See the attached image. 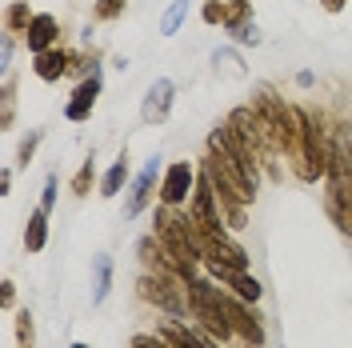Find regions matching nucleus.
Returning <instances> with one entry per match:
<instances>
[{"label": "nucleus", "instance_id": "obj_1", "mask_svg": "<svg viewBox=\"0 0 352 348\" xmlns=\"http://www.w3.org/2000/svg\"><path fill=\"white\" fill-rule=\"evenodd\" d=\"M156 240L164 244V252H168L173 268H176V264H197V261H204V240L197 237V228H192L184 217H176L168 204L156 213Z\"/></svg>", "mask_w": 352, "mask_h": 348}, {"label": "nucleus", "instance_id": "obj_2", "mask_svg": "<svg viewBox=\"0 0 352 348\" xmlns=\"http://www.w3.org/2000/svg\"><path fill=\"white\" fill-rule=\"evenodd\" d=\"M208 149L224 156V164H228V168H232V173L241 176L252 193H256V180H261V173H256V149H248L228 120L212 129V136H208Z\"/></svg>", "mask_w": 352, "mask_h": 348}, {"label": "nucleus", "instance_id": "obj_3", "mask_svg": "<svg viewBox=\"0 0 352 348\" xmlns=\"http://www.w3.org/2000/svg\"><path fill=\"white\" fill-rule=\"evenodd\" d=\"M188 305H192V316L204 320V328L217 336V340H228L232 336V325H228V312H224V292L212 288L208 281H188Z\"/></svg>", "mask_w": 352, "mask_h": 348}, {"label": "nucleus", "instance_id": "obj_4", "mask_svg": "<svg viewBox=\"0 0 352 348\" xmlns=\"http://www.w3.org/2000/svg\"><path fill=\"white\" fill-rule=\"evenodd\" d=\"M296 124H300V176L305 180H316V176H324L329 173V153H332V144H324V132H320V120L316 116H308V112L296 109Z\"/></svg>", "mask_w": 352, "mask_h": 348}, {"label": "nucleus", "instance_id": "obj_5", "mask_svg": "<svg viewBox=\"0 0 352 348\" xmlns=\"http://www.w3.org/2000/svg\"><path fill=\"white\" fill-rule=\"evenodd\" d=\"M192 224L200 228L204 240H228L224 224H220V200H217V188H212L208 173H200L197 193H192Z\"/></svg>", "mask_w": 352, "mask_h": 348}, {"label": "nucleus", "instance_id": "obj_6", "mask_svg": "<svg viewBox=\"0 0 352 348\" xmlns=\"http://www.w3.org/2000/svg\"><path fill=\"white\" fill-rule=\"evenodd\" d=\"M140 296H144L148 305L164 308V312H173V316H184V312H188L184 296H180V288H176L173 276H164V272H156V276H144V281H140Z\"/></svg>", "mask_w": 352, "mask_h": 348}, {"label": "nucleus", "instance_id": "obj_7", "mask_svg": "<svg viewBox=\"0 0 352 348\" xmlns=\"http://www.w3.org/2000/svg\"><path fill=\"white\" fill-rule=\"evenodd\" d=\"M192 188H197V173H192V164H184V160H180V164H168L164 176H160V200H164L168 208H180Z\"/></svg>", "mask_w": 352, "mask_h": 348}, {"label": "nucleus", "instance_id": "obj_8", "mask_svg": "<svg viewBox=\"0 0 352 348\" xmlns=\"http://www.w3.org/2000/svg\"><path fill=\"white\" fill-rule=\"evenodd\" d=\"M224 312H228L232 332H241L248 345H264V325H261V316L248 308V301H232V296H224Z\"/></svg>", "mask_w": 352, "mask_h": 348}, {"label": "nucleus", "instance_id": "obj_9", "mask_svg": "<svg viewBox=\"0 0 352 348\" xmlns=\"http://www.w3.org/2000/svg\"><path fill=\"white\" fill-rule=\"evenodd\" d=\"M156 180H160V156H153V160L140 168V176L132 180V193H129V200H124V217H140V213H144V204L153 200Z\"/></svg>", "mask_w": 352, "mask_h": 348}, {"label": "nucleus", "instance_id": "obj_10", "mask_svg": "<svg viewBox=\"0 0 352 348\" xmlns=\"http://www.w3.org/2000/svg\"><path fill=\"white\" fill-rule=\"evenodd\" d=\"M173 80L168 76H160V80H153V88L144 92V105H140V120L144 124H160L164 116H168V109H173Z\"/></svg>", "mask_w": 352, "mask_h": 348}, {"label": "nucleus", "instance_id": "obj_11", "mask_svg": "<svg viewBox=\"0 0 352 348\" xmlns=\"http://www.w3.org/2000/svg\"><path fill=\"white\" fill-rule=\"evenodd\" d=\"M96 96H100V68H92L85 80L76 85V92H72V100H68V109H65V116L68 120H88V112H92V105H96Z\"/></svg>", "mask_w": 352, "mask_h": 348}, {"label": "nucleus", "instance_id": "obj_12", "mask_svg": "<svg viewBox=\"0 0 352 348\" xmlns=\"http://www.w3.org/2000/svg\"><path fill=\"white\" fill-rule=\"evenodd\" d=\"M228 124H232L236 136H241L248 149H256V153H261L264 144H272L268 132H264V124H261V116H256V109H236L232 116H228Z\"/></svg>", "mask_w": 352, "mask_h": 348}, {"label": "nucleus", "instance_id": "obj_13", "mask_svg": "<svg viewBox=\"0 0 352 348\" xmlns=\"http://www.w3.org/2000/svg\"><path fill=\"white\" fill-rule=\"evenodd\" d=\"M24 41H28V52H32V56L56 48V17H48V12L32 17V24L24 28Z\"/></svg>", "mask_w": 352, "mask_h": 348}, {"label": "nucleus", "instance_id": "obj_14", "mask_svg": "<svg viewBox=\"0 0 352 348\" xmlns=\"http://www.w3.org/2000/svg\"><path fill=\"white\" fill-rule=\"evenodd\" d=\"M68 65H72V56H68L65 48H48V52L36 56V76L41 80H60L68 72Z\"/></svg>", "mask_w": 352, "mask_h": 348}, {"label": "nucleus", "instance_id": "obj_15", "mask_svg": "<svg viewBox=\"0 0 352 348\" xmlns=\"http://www.w3.org/2000/svg\"><path fill=\"white\" fill-rule=\"evenodd\" d=\"M44 240H48V213L36 208V213L28 217V228H24V248H28V252H41Z\"/></svg>", "mask_w": 352, "mask_h": 348}, {"label": "nucleus", "instance_id": "obj_16", "mask_svg": "<svg viewBox=\"0 0 352 348\" xmlns=\"http://www.w3.org/2000/svg\"><path fill=\"white\" fill-rule=\"evenodd\" d=\"M92 268H96V288H92V305H104L109 301V288H112V257H96L92 261Z\"/></svg>", "mask_w": 352, "mask_h": 348}, {"label": "nucleus", "instance_id": "obj_17", "mask_svg": "<svg viewBox=\"0 0 352 348\" xmlns=\"http://www.w3.org/2000/svg\"><path fill=\"white\" fill-rule=\"evenodd\" d=\"M124 180H129V160L120 156L109 173H104V180H100V196H116L120 188H124Z\"/></svg>", "mask_w": 352, "mask_h": 348}, {"label": "nucleus", "instance_id": "obj_18", "mask_svg": "<svg viewBox=\"0 0 352 348\" xmlns=\"http://www.w3.org/2000/svg\"><path fill=\"white\" fill-rule=\"evenodd\" d=\"M184 17H188V0H173V8H168V12H164V21H160V32H164V36H173Z\"/></svg>", "mask_w": 352, "mask_h": 348}, {"label": "nucleus", "instance_id": "obj_19", "mask_svg": "<svg viewBox=\"0 0 352 348\" xmlns=\"http://www.w3.org/2000/svg\"><path fill=\"white\" fill-rule=\"evenodd\" d=\"M124 12V0H96V21H116Z\"/></svg>", "mask_w": 352, "mask_h": 348}, {"label": "nucleus", "instance_id": "obj_20", "mask_svg": "<svg viewBox=\"0 0 352 348\" xmlns=\"http://www.w3.org/2000/svg\"><path fill=\"white\" fill-rule=\"evenodd\" d=\"M16 336H21V348H32V316L28 312L16 316Z\"/></svg>", "mask_w": 352, "mask_h": 348}, {"label": "nucleus", "instance_id": "obj_21", "mask_svg": "<svg viewBox=\"0 0 352 348\" xmlns=\"http://www.w3.org/2000/svg\"><path fill=\"white\" fill-rule=\"evenodd\" d=\"M88 184H92V160H85V164H80V173H76V180H72V188L85 196V193H88Z\"/></svg>", "mask_w": 352, "mask_h": 348}, {"label": "nucleus", "instance_id": "obj_22", "mask_svg": "<svg viewBox=\"0 0 352 348\" xmlns=\"http://www.w3.org/2000/svg\"><path fill=\"white\" fill-rule=\"evenodd\" d=\"M52 204H56V176H48V180H44V196H41L44 213H52Z\"/></svg>", "mask_w": 352, "mask_h": 348}, {"label": "nucleus", "instance_id": "obj_23", "mask_svg": "<svg viewBox=\"0 0 352 348\" xmlns=\"http://www.w3.org/2000/svg\"><path fill=\"white\" fill-rule=\"evenodd\" d=\"M16 24H32V17H28L24 4H12V8H8V28H16Z\"/></svg>", "mask_w": 352, "mask_h": 348}, {"label": "nucleus", "instance_id": "obj_24", "mask_svg": "<svg viewBox=\"0 0 352 348\" xmlns=\"http://www.w3.org/2000/svg\"><path fill=\"white\" fill-rule=\"evenodd\" d=\"M36 144H41V132H32V136H28V140L21 144V164H28V160H32V153H36Z\"/></svg>", "mask_w": 352, "mask_h": 348}, {"label": "nucleus", "instance_id": "obj_25", "mask_svg": "<svg viewBox=\"0 0 352 348\" xmlns=\"http://www.w3.org/2000/svg\"><path fill=\"white\" fill-rule=\"evenodd\" d=\"M204 21H224V4H208V8H204Z\"/></svg>", "mask_w": 352, "mask_h": 348}, {"label": "nucleus", "instance_id": "obj_26", "mask_svg": "<svg viewBox=\"0 0 352 348\" xmlns=\"http://www.w3.org/2000/svg\"><path fill=\"white\" fill-rule=\"evenodd\" d=\"M320 4H324V12H340L344 8V0H320Z\"/></svg>", "mask_w": 352, "mask_h": 348}, {"label": "nucleus", "instance_id": "obj_27", "mask_svg": "<svg viewBox=\"0 0 352 348\" xmlns=\"http://www.w3.org/2000/svg\"><path fill=\"white\" fill-rule=\"evenodd\" d=\"M72 348H88V345H72Z\"/></svg>", "mask_w": 352, "mask_h": 348}]
</instances>
